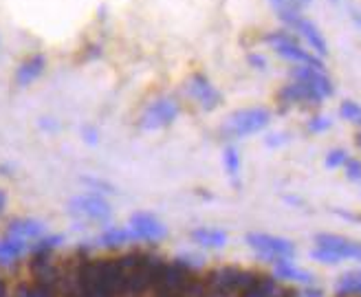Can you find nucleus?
<instances>
[{"instance_id": "f257e3e1", "label": "nucleus", "mask_w": 361, "mask_h": 297, "mask_svg": "<svg viewBox=\"0 0 361 297\" xmlns=\"http://www.w3.org/2000/svg\"><path fill=\"white\" fill-rule=\"evenodd\" d=\"M267 42L278 51V55H282V58L291 60V62H295L300 66H313V68H319V71L326 68L322 62V58H317L315 53L300 47L298 40L288 31H271L267 35Z\"/></svg>"}, {"instance_id": "f03ea898", "label": "nucleus", "mask_w": 361, "mask_h": 297, "mask_svg": "<svg viewBox=\"0 0 361 297\" xmlns=\"http://www.w3.org/2000/svg\"><path fill=\"white\" fill-rule=\"evenodd\" d=\"M271 121V113L267 108H245L233 113L225 126V133L229 137H249V135H256L260 130H264Z\"/></svg>"}, {"instance_id": "7ed1b4c3", "label": "nucleus", "mask_w": 361, "mask_h": 297, "mask_svg": "<svg viewBox=\"0 0 361 297\" xmlns=\"http://www.w3.org/2000/svg\"><path fill=\"white\" fill-rule=\"evenodd\" d=\"M247 245L251 249H256L267 260H271L274 265L280 262V260H293V255H295V245L291 240L280 238V236H271V234H249Z\"/></svg>"}, {"instance_id": "20e7f679", "label": "nucleus", "mask_w": 361, "mask_h": 297, "mask_svg": "<svg viewBox=\"0 0 361 297\" xmlns=\"http://www.w3.org/2000/svg\"><path fill=\"white\" fill-rule=\"evenodd\" d=\"M280 20L288 29H293L295 33H300L302 38L309 42V47L313 49V53L317 55V58H326L329 44H326V40H324L322 31L309 20V18H304L302 13H280Z\"/></svg>"}, {"instance_id": "39448f33", "label": "nucleus", "mask_w": 361, "mask_h": 297, "mask_svg": "<svg viewBox=\"0 0 361 297\" xmlns=\"http://www.w3.org/2000/svg\"><path fill=\"white\" fill-rule=\"evenodd\" d=\"M190 282L192 275L188 273V269L183 265H172L161 269L152 286L157 289L159 297H183Z\"/></svg>"}, {"instance_id": "423d86ee", "label": "nucleus", "mask_w": 361, "mask_h": 297, "mask_svg": "<svg viewBox=\"0 0 361 297\" xmlns=\"http://www.w3.org/2000/svg\"><path fill=\"white\" fill-rule=\"evenodd\" d=\"M180 113L178 104L172 97H161L157 102H152L146 113L141 115V128L143 130H159V128H166L170 126Z\"/></svg>"}, {"instance_id": "0eeeda50", "label": "nucleus", "mask_w": 361, "mask_h": 297, "mask_svg": "<svg viewBox=\"0 0 361 297\" xmlns=\"http://www.w3.org/2000/svg\"><path fill=\"white\" fill-rule=\"evenodd\" d=\"M291 80H293V82H302V84H306V86H311L313 90L319 92V95H322L324 99L331 97L333 92H335L331 78H329L324 71L313 68V66H300V64H298L295 68H291Z\"/></svg>"}, {"instance_id": "6e6552de", "label": "nucleus", "mask_w": 361, "mask_h": 297, "mask_svg": "<svg viewBox=\"0 0 361 297\" xmlns=\"http://www.w3.org/2000/svg\"><path fill=\"white\" fill-rule=\"evenodd\" d=\"M188 92L192 95V99H196L198 106L205 108V110H214L216 106L221 104V92H219V88H216L205 75H201V73H196V75L190 78Z\"/></svg>"}, {"instance_id": "1a4fd4ad", "label": "nucleus", "mask_w": 361, "mask_h": 297, "mask_svg": "<svg viewBox=\"0 0 361 297\" xmlns=\"http://www.w3.org/2000/svg\"><path fill=\"white\" fill-rule=\"evenodd\" d=\"M278 97L284 106H319L324 102V97L317 90H313L311 86H306L302 82H291L282 86Z\"/></svg>"}, {"instance_id": "9d476101", "label": "nucleus", "mask_w": 361, "mask_h": 297, "mask_svg": "<svg viewBox=\"0 0 361 297\" xmlns=\"http://www.w3.org/2000/svg\"><path fill=\"white\" fill-rule=\"evenodd\" d=\"M315 243L317 247L335 251L337 255H341V260H357V262H361V243H355V240L335 234H317Z\"/></svg>"}, {"instance_id": "9b49d317", "label": "nucleus", "mask_w": 361, "mask_h": 297, "mask_svg": "<svg viewBox=\"0 0 361 297\" xmlns=\"http://www.w3.org/2000/svg\"><path fill=\"white\" fill-rule=\"evenodd\" d=\"M71 207L73 212L86 216V218H93V220H106L111 216V207H108V202L95 194H88V196H78L73 202H71Z\"/></svg>"}, {"instance_id": "f8f14e48", "label": "nucleus", "mask_w": 361, "mask_h": 297, "mask_svg": "<svg viewBox=\"0 0 361 297\" xmlns=\"http://www.w3.org/2000/svg\"><path fill=\"white\" fill-rule=\"evenodd\" d=\"M133 234H135V238L161 240L166 236V227L150 214H137V216H133Z\"/></svg>"}, {"instance_id": "ddd939ff", "label": "nucleus", "mask_w": 361, "mask_h": 297, "mask_svg": "<svg viewBox=\"0 0 361 297\" xmlns=\"http://www.w3.org/2000/svg\"><path fill=\"white\" fill-rule=\"evenodd\" d=\"M276 267V277L278 280H284V282H295V284H304V286H311L315 282V275L304 271V269H298L291 260H280V262L274 265Z\"/></svg>"}, {"instance_id": "4468645a", "label": "nucleus", "mask_w": 361, "mask_h": 297, "mask_svg": "<svg viewBox=\"0 0 361 297\" xmlns=\"http://www.w3.org/2000/svg\"><path fill=\"white\" fill-rule=\"evenodd\" d=\"M44 68V58L42 55H33V58H29L27 62H23V66L18 68V75H16V82L20 86H27L31 84L33 80L40 78V73Z\"/></svg>"}, {"instance_id": "2eb2a0df", "label": "nucleus", "mask_w": 361, "mask_h": 297, "mask_svg": "<svg viewBox=\"0 0 361 297\" xmlns=\"http://www.w3.org/2000/svg\"><path fill=\"white\" fill-rule=\"evenodd\" d=\"M192 238L196 240L198 245L212 247V249L225 247V243H227V234L225 231H219V229H196L192 234Z\"/></svg>"}, {"instance_id": "dca6fc26", "label": "nucleus", "mask_w": 361, "mask_h": 297, "mask_svg": "<svg viewBox=\"0 0 361 297\" xmlns=\"http://www.w3.org/2000/svg\"><path fill=\"white\" fill-rule=\"evenodd\" d=\"M9 234L16 238H35L42 234V222L38 220H16L11 222Z\"/></svg>"}, {"instance_id": "f3484780", "label": "nucleus", "mask_w": 361, "mask_h": 297, "mask_svg": "<svg viewBox=\"0 0 361 297\" xmlns=\"http://www.w3.org/2000/svg\"><path fill=\"white\" fill-rule=\"evenodd\" d=\"M225 168L229 172V176L236 181L238 174H240V157H238V150L233 145H227L225 147Z\"/></svg>"}, {"instance_id": "a211bd4d", "label": "nucleus", "mask_w": 361, "mask_h": 297, "mask_svg": "<svg viewBox=\"0 0 361 297\" xmlns=\"http://www.w3.org/2000/svg\"><path fill=\"white\" fill-rule=\"evenodd\" d=\"M25 251L23 240H7V243H0V260H13L16 255H20Z\"/></svg>"}, {"instance_id": "6ab92c4d", "label": "nucleus", "mask_w": 361, "mask_h": 297, "mask_svg": "<svg viewBox=\"0 0 361 297\" xmlns=\"http://www.w3.org/2000/svg\"><path fill=\"white\" fill-rule=\"evenodd\" d=\"M339 115L344 117L346 121H350V123L361 126V106H359V104H355V102H344V104H341Z\"/></svg>"}, {"instance_id": "aec40b11", "label": "nucleus", "mask_w": 361, "mask_h": 297, "mask_svg": "<svg viewBox=\"0 0 361 297\" xmlns=\"http://www.w3.org/2000/svg\"><path fill=\"white\" fill-rule=\"evenodd\" d=\"M311 257L317 260V262H322V265H339V262H341V255H337V253L331 251V249H324V247L313 249V251H311Z\"/></svg>"}, {"instance_id": "412c9836", "label": "nucleus", "mask_w": 361, "mask_h": 297, "mask_svg": "<svg viewBox=\"0 0 361 297\" xmlns=\"http://www.w3.org/2000/svg\"><path fill=\"white\" fill-rule=\"evenodd\" d=\"M130 238H135L133 229L130 231L128 229H111L102 240L106 245H121V243H126V240H130Z\"/></svg>"}, {"instance_id": "4be33fe9", "label": "nucleus", "mask_w": 361, "mask_h": 297, "mask_svg": "<svg viewBox=\"0 0 361 297\" xmlns=\"http://www.w3.org/2000/svg\"><path fill=\"white\" fill-rule=\"evenodd\" d=\"M348 152L346 150H341V147H337V150H331L329 157H326V168L335 170V168H341V165H346L348 161Z\"/></svg>"}, {"instance_id": "5701e85b", "label": "nucleus", "mask_w": 361, "mask_h": 297, "mask_svg": "<svg viewBox=\"0 0 361 297\" xmlns=\"http://www.w3.org/2000/svg\"><path fill=\"white\" fill-rule=\"evenodd\" d=\"M344 168H346V176H348L350 181H355V183L361 181V161H359V159L350 157V159L346 161Z\"/></svg>"}, {"instance_id": "b1692460", "label": "nucleus", "mask_w": 361, "mask_h": 297, "mask_svg": "<svg viewBox=\"0 0 361 297\" xmlns=\"http://www.w3.org/2000/svg\"><path fill=\"white\" fill-rule=\"evenodd\" d=\"M333 126V121L329 117H324V115H317L309 121V130L311 133H324V130H329Z\"/></svg>"}, {"instance_id": "393cba45", "label": "nucleus", "mask_w": 361, "mask_h": 297, "mask_svg": "<svg viewBox=\"0 0 361 297\" xmlns=\"http://www.w3.org/2000/svg\"><path fill=\"white\" fill-rule=\"evenodd\" d=\"M298 297H324V293H322V289H317V286L311 284V286L298 291Z\"/></svg>"}, {"instance_id": "a878e982", "label": "nucleus", "mask_w": 361, "mask_h": 297, "mask_svg": "<svg viewBox=\"0 0 361 297\" xmlns=\"http://www.w3.org/2000/svg\"><path fill=\"white\" fill-rule=\"evenodd\" d=\"M249 62L254 64L256 68H260V71H262V68L267 66V60L262 58V55H256V53H254V55H249Z\"/></svg>"}, {"instance_id": "bb28decb", "label": "nucleus", "mask_w": 361, "mask_h": 297, "mask_svg": "<svg viewBox=\"0 0 361 297\" xmlns=\"http://www.w3.org/2000/svg\"><path fill=\"white\" fill-rule=\"evenodd\" d=\"M284 141H286L284 135H269V137H267V143H269V145H282Z\"/></svg>"}, {"instance_id": "cd10ccee", "label": "nucleus", "mask_w": 361, "mask_h": 297, "mask_svg": "<svg viewBox=\"0 0 361 297\" xmlns=\"http://www.w3.org/2000/svg\"><path fill=\"white\" fill-rule=\"evenodd\" d=\"M5 200H7V198H5V194H3V192H0V212H3V210H5Z\"/></svg>"}, {"instance_id": "c85d7f7f", "label": "nucleus", "mask_w": 361, "mask_h": 297, "mask_svg": "<svg viewBox=\"0 0 361 297\" xmlns=\"http://www.w3.org/2000/svg\"><path fill=\"white\" fill-rule=\"evenodd\" d=\"M7 295V289H5V282L0 280V297H5Z\"/></svg>"}, {"instance_id": "c756f323", "label": "nucleus", "mask_w": 361, "mask_h": 297, "mask_svg": "<svg viewBox=\"0 0 361 297\" xmlns=\"http://www.w3.org/2000/svg\"><path fill=\"white\" fill-rule=\"evenodd\" d=\"M355 18H357V23L361 25V16H359V13H355Z\"/></svg>"}, {"instance_id": "7c9ffc66", "label": "nucleus", "mask_w": 361, "mask_h": 297, "mask_svg": "<svg viewBox=\"0 0 361 297\" xmlns=\"http://www.w3.org/2000/svg\"><path fill=\"white\" fill-rule=\"evenodd\" d=\"M359 145H361V135H359Z\"/></svg>"}, {"instance_id": "2f4dec72", "label": "nucleus", "mask_w": 361, "mask_h": 297, "mask_svg": "<svg viewBox=\"0 0 361 297\" xmlns=\"http://www.w3.org/2000/svg\"><path fill=\"white\" fill-rule=\"evenodd\" d=\"M337 297H344V295H337Z\"/></svg>"}]
</instances>
